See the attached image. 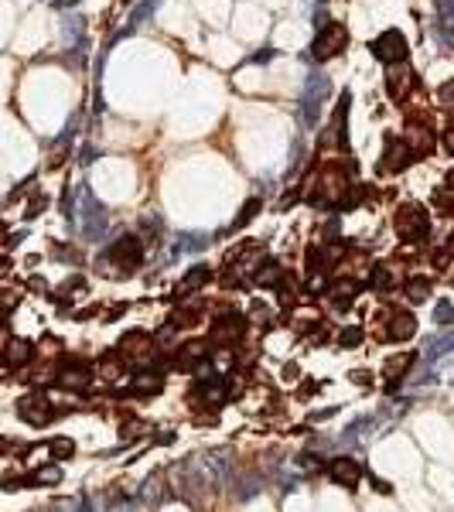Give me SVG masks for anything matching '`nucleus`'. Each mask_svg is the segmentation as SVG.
Returning a JSON list of instances; mask_svg holds the SVG:
<instances>
[{
  "mask_svg": "<svg viewBox=\"0 0 454 512\" xmlns=\"http://www.w3.org/2000/svg\"><path fill=\"white\" fill-rule=\"evenodd\" d=\"M369 52H372V58H379V62H386V65H400V62H407V38L396 31V27H389V31H382L372 45H369Z\"/></svg>",
  "mask_w": 454,
  "mask_h": 512,
  "instance_id": "obj_7",
  "label": "nucleus"
},
{
  "mask_svg": "<svg viewBox=\"0 0 454 512\" xmlns=\"http://www.w3.org/2000/svg\"><path fill=\"white\" fill-rule=\"evenodd\" d=\"M365 195H369V192H365V185H349V195L342 199V208H345V212H352V208L363 202Z\"/></svg>",
  "mask_w": 454,
  "mask_h": 512,
  "instance_id": "obj_30",
  "label": "nucleus"
},
{
  "mask_svg": "<svg viewBox=\"0 0 454 512\" xmlns=\"http://www.w3.org/2000/svg\"><path fill=\"white\" fill-rule=\"evenodd\" d=\"M273 291H277V298H280V301H294V280H290L287 274H283V280H280Z\"/></svg>",
  "mask_w": 454,
  "mask_h": 512,
  "instance_id": "obj_32",
  "label": "nucleus"
},
{
  "mask_svg": "<svg viewBox=\"0 0 454 512\" xmlns=\"http://www.w3.org/2000/svg\"><path fill=\"white\" fill-rule=\"evenodd\" d=\"M413 72L400 62V65H389V72H386V93L393 96V100H403L410 89H413Z\"/></svg>",
  "mask_w": 454,
  "mask_h": 512,
  "instance_id": "obj_15",
  "label": "nucleus"
},
{
  "mask_svg": "<svg viewBox=\"0 0 454 512\" xmlns=\"http://www.w3.org/2000/svg\"><path fill=\"white\" fill-rule=\"evenodd\" d=\"M297 372H301V369H297L294 362H290V366H283V379H297Z\"/></svg>",
  "mask_w": 454,
  "mask_h": 512,
  "instance_id": "obj_39",
  "label": "nucleus"
},
{
  "mask_svg": "<svg viewBox=\"0 0 454 512\" xmlns=\"http://www.w3.org/2000/svg\"><path fill=\"white\" fill-rule=\"evenodd\" d=\"M372 485H376V492H389V485H386L382 478H372Z\"/></svg>",
  "mask_w": 454,
  "mask_h": 512,
  "instance_id": "obj_40",
  "label": "nucleus"
},
{
  "mask_svg": "<svg viewBox=\"0 0 454 512\" xmlns=\"http://www.w3.org/2000/svg\"><path fill=\"white\" fill-rule=\"evenodd\" d=\"M410 161H413V154H410V147L403 144V140H396V137H386V154H382V171H407L410 168Z\"/></svg>",
  "mask_w": 454,
  "mask_h": 512,
  "instance_id": "obj_14",
  "label": "nucleus"
},
{
  "mask_svg": "<svg viewBox=\"0 0 454 512\" xmlns=\"http://www.w3.org/2000/svg\"><path fill=\"white\" fill-rule=\"evenodd\" d=\"M345 45H349V31H345V24L328 21V24L318 31V38H314V45H311V55H314L318 62H328V58H335Z\"/></svg>",
  "mask_w": 454,
  "mask_h": 512,
  "instance_id": "obj_6",
  "label": "nucleus"
},
{
  "mask_svg": "<svg viewBox=\"0 0 454 512\" xmlns=\"http://www.w3.org/2000/svg\"><path fill=\"white\" fill-rule=\"evenodd\" d=\"M363 328H359V324H352V328H342V331H338V345H342V348H356V345H363Z\"/></svg>",
  "mask_w": 454,
  "mask_h": 512,
  "instance_id": "obj_29",
  "label": "nucleus"
},
{
  "mask_svg": "<svg viewBox=\"0 0 454 512\" xmlns=\"http://www.w3.org/2000/svg\"><path fill=\"white\" fill-rule=\"evenodd\" d=\"M448 188H451V192H454V168H451V171H448Z\"/></svg>",
  "mask_w": 454,
  "mask_h": 512,
  "instance_id": "obj_42",
  "label": "nucleus"
},
{
  "mask_svg": "<svg viewBox=\"0 0 454 512\" xmlns=\"http://www.w3.org/2000/svg\"><path fill=\"white\" fill-rule=\"evenodd\" d=\"M283 274H287V270H283L277 260H267V263L260 260V263H257V270H253V284H260V287H270V291H273V287L283 280Z\"/></svg>",
  "mask_w": 454,
  "mask_h": 512,
  "instance_id": "obj_22",
  "label": "nucleus"
},
{
  "mask_svg": "<svg viewBox=\"0 0 454 512\" xmlns=\"http://www.w3.org/2000/svg\"><path fill=\"white\" fill-rule=\"evenodd\" d=\"M55 485V482H62V468L58 465H45V468H38L34 475H31V485Z\"/></svg>",
  "mask_w": 454,
  "mask_h": 512,
  "instance_id": "obj_27",
  "label": "nucleus"
},
{
  "mask_svg": "<svg viewBox=\"0 0 454 512\" xmlns=\"http://www.w3.org/2000/svg\"><path fill=\"white\" fill-rule=\"evenodd\" d=\"M369 287H372L376 294H389V287H393V274H389L386 263H376V267L369 270Z\"/></svg>",
  "mask_w": 454,
  "mask_h": 512,
  "instance_id": "obj_25",
  "label": "nucleus"
},
{
  "mask_svg": "<svg viewBox=\"0 0 454 512\" xmlns=\"http://www.w3.org/2000/svg\"><path fill=\"white\" fill-rule=\"evenodd\" d=\"M96 372H99L102 379H109V383L123 379V376H127V355H123L120 348L102 352V355H99V362H96Z\"/></svg>",
  "mask_w": 454,
  "mask_h": 512,
  "instance_id": "obj_16",
  "label": "nucleus"
},
{
  "mask_svg": "<svg viewBox=\"0 0 454 512\" xmlns=\"http://www.w3.org/2000/svg\"><path fill=\"white\" fill-rule=\"evenodd\" d=\"M328 93H332L328 76H325V72H314V76L307 79V86H304V96H301V113H304V123H307V126L318 123V113H321V106L328 100Z\"/></svg>",
  "mask_w": 454,
  "mask_h": 512,
  "instance_id": "obj_5",
  "label": "nucleus"
},
{
  "mask_svg": "<svg viewBox=\"0 0 454 512\" xmlns=\"http://www.w3.org/2000/svg\"><path fill=\"white\" fill-rule=\"evenodd\" d=\"M120 352L127 355V362H147L158 352V338L151 331H127L120 338Z\"/></svg>",
  "mask_w": 454,
  "mask_h": 512,
  "instance_id": "obj_8",
  "label": "nucleus"
},
{
  "mask_svg": "<svg viewBox=\"0 0 454 512\" xmlns=\"http://www.w3.org/2000/svg\"><path fill=\"white\" fill-rule=\"evenodd\" d=\"M48 454H52L55 461H65V458L76 454V441H72V437H52V441H48Z\"/></svg>",
  "mask_w": 454,
  "mask_h": 512,
  "instance_id": "obj_26",
  "label": "nucleus"
},
{
  "mask_svg": "<svg viewBox=\"0 0 454 512\" xmlns=\"http://www.w3.org/2000/svg\"><path fill=\"white\" fill-rule=\"evenodd\" d=\"M10 447H14V444H10V441H7V437H0V454H7V451H10Z\"/></svg>",
  "mask_w": 454,
  "mask_h": 512,
  "instance_id": "obj_41",
  "label": "nucleus"
},
{
  "mask_svg": "<svg viewBox=\"0 0 454 512\" xmlns=\"http://www.w3.org/2000/svg\"><path fill=\"white\" fill-rule=\"evenodd\" d=\"M161 386H164V372L161 369H140V372L130 376L127 393L130 397H154V393H161Z\"/></svg>",
  "mask_w": 454,
  "mask_h": 512,
  "instance_id": "obj_13",
  "label": "nucleus"
},
{
  "mask_svg": "<svg viewBox=\"0 0 454 512\" xmlns=\"http://www.w3.org/2000/svg\"><path fill=\"white\" fill-rule=\"evenodd\" d=\"M393 225L400 232V239L407 243H424L431 236V219H427V208H420L417 202H407L396 208L393 215Z\"/></svg>",
  "mask_w": 454,
  "mask_h": 512,
  "instance_id": "obj_2",
  "label": "nucleus"
},
{
  "mask_svg": "<svg viewBox=\"0 0 454 512\" xmlns=\"http://www.w3.org/2000/svg\"><path fill=\"white\" fill-rule=\"evenodd\" d=\"M437 96H441V102H444V106H454V82H444Z\"/></svg>",
  "mask_w": 454,
  "mask_h": 512,
  "instance_id": "obj_36",
  "label": "nucleus"
},
{
  "mask_svg": "<svg viewBox=\"0 0 454 512\" xmlns=\"http://www.w3.org/2000/svg\"><path fill=\"white\" fill-rule=\"evenodd\" d=\"M208 280H212V270H208V267H191V270L184 274V280L175 287V298H184V294H191V291L208 287Z\"/></svg>",
  "mask_w": 454,
  "mask_h": 512,
  "instance_id": "obj_21",
  "label": "nucleus"
},
{
  "mask_svg": "<svg viewBox=\"0 0 454 512\" xmlns=\"http://www.w3.org/2000/svg\"><path fill=\"white\" fill-rule=\"evenodd\" d=\"M403 144L410 147L413 161H417V157H431V151H434V133L420 123V116H410V126H407V133H403Z\"/></svg>",
  "mask_w": 454,
  "mask_h": 512,
  "instance_id": "obj_9",
  "label": "nucleus"
},
{
  "mask_svg": "<svg viewBox=\"0 0 454 512\" xmlns=\"http://www.w3.org/2000/svg\"><path fill=\"white\" fill-rule=\"evenodd\" d=\"M328 478L335 482V485H342V489H356L359 485V478H363V468H359V461L356 458H332L328 461Z\"/></svg>",
  "mask_w": 454,
  "mask_h": 512,
  "instance_id": "obj_11",
  "label": "nucleus"
},
{
  "mask_svg": "<svg viewBox=\"0 0 454 512\" xmlns=\"http://www.w3.org/2000/svg\"><path fill=\"white\" fill-rule=\"evenodd\" d=\"M325 294L332 298V304L338 307V311H345V307L356 304V294H359V284L349 277V280H335L332 287H325Z\"/></svg>",
  "mask_w": 454,
  "mask_h": 512,
  "instance_id": "obj_19",
  "label": "nucleus"
},
{
  "mask_svg": "<svg viewBox=\"0 0 454 512\" xmlns=\"http://www.w3.org/2000/svg\"><path fill=\"white\" fill-rule=\"evenodd\" d=\"M441 144H444V151H448V154H454V123H451V126H448V130H444V137H441Z\"/></svg>",
  "mask_w": 454,
  "mask_h": 512,
  "instance_id": "obj_37",
  "label": "nucleus"
},
{
  "mask_svg": "<svg viewBox=\"0 0 454 512\" xmlns=\"http://www.w3.org/2000/svg\"><path fill=\"white\" fill-rule=\"evenodd\" d=\"M0 359H3V366L21 369V366H28V362L34 359V345L24 342V338H14V342H7V348L0 352Z\"/></svg>",
  "mask_w": 454,
  "mask_h": 512,
  "instance_id": "obj_17",
  "label": "nucleus"
},
{
  "mask_svg": "<svg viewBox=\"0 0 454 512\" xmlns=\"http://www.w3.org/2000/svg\"><path fill=\"white\" fill-rule=\"evenodd\" d=\"M144 430H147V427H144L140 420H123V430H120V437H123V441L130 444V441H137V437H140Z\"/></svg>",
  "mask_w": 454,
  "mask_h": 512,
  "instance_id": "obj_31",
  "label": "nucleus"
},
{
  "mask_svg": "<svg viewBox=\"0 0 454 512\" xmlns=\"http://www.w3.org/2000/svg\"><path fill=\"white\" fill-rule=\"evenodd\" d=\"M260 208H263V202H260V199H250V202L243 205V212H239V215H236V219H233V232H236V229H243V225H246V222H253V219H257V212H260Z\"/></svg>",
  "mask_w": 454,
  "mask_h": 512,
  "instance_id": "obj_28",
  "label": "nucleus"
},
{
  "mask_svg": "<svg viewBox=\"0 0 454 512\" xmlns=\"http://www.w3.org/2000/svg\"><path fill=\"white\" fill-rule=\"evenodd\" d=\"M250 314H253V318H260V324H267V321H270V311H267V307L260 304V301H253Z\"/></svg>",
  "mask_w": 454,
  "mask_h": 512,
  "instance_id": "obj_34",
  "label": "nucleus"
},
{
  "mask_svg": "<svg viewBox=\"0 0 454 512\" xmlns=\"http://www.w3.org/2000/svg\"><path fill=\"white\" fill-rule=\"evenodd\" d=\"M403 294H407L410 304H424V301L434 294V280L424 277V274H410V277L403 280Z\"/></svg>",
  "mask_w": 454,
  "mask_h": 512,
  "instance_id": "obj_18",
  "label": "nucleus"
},
{
  "mask_svg": "<svg viewBox=\"0 0 454 512\" xmlns=\"http://www.w3.org/2000/svg\"><path fill=\"white\" fill-rule=\"evenodd\" d=\"M41 208H45V199H41V195H38V199H34V202L28 205V219H34V215H41Z\"/></svg>",
  "mask_w": 454,
  "mask_h": 512,
  "instance_id": "obj_38",
  "label": "nucleus"
},
{
  "mask_svg": "<svg viewBox=\"0 0 454 512\" xmlns=\"http://www.w3.org/2000/svg\"><path fill=\"white\" fill-rule=\"evenodd\" d=\"M448 249H451V253H454V232H451V236H448Z\"/></svg>",
  "mask_w": 454,
  "mask_h": 512,
  "instance_id": "obj_44",
  "label": "nucleus"
},
{
  "mask_svg": "<svg viewBox=\"0 0 454 512\" xmlns=\"http://www.w3.org/2000/svg\"><path fill=\"white\" fill-rule=\"evenodd\" d=\"M106 260H109L113 267H120L123 274H133V270L144 263V239H140V236H120V239L109 246Z\"/></svg>",
  "mask_w": 454,
  "mask_h": 512,
  "instance_id": "obj_4",
  "label": "nucleus"
},
{
  "mask_svg": "<svg viewBox=\"0 0 454 512\" xmlns=\"http://www.w3.org/2000/svg\"><path fill=\"white\" fill-rule=\"evenodd\" d=\"M62 413H69V410L55 407L45 393H28V397L17 400V416H21L24 423H31V427H45V423H52V420L62 416Z\"/></svg>",
  "mask_w": 454,
  "mask_h": 512,
  "instance_id": "obj_3",
  "label": "nucleus"
},
{
  "mask_svg": "<svg viewBox=\"0 0 454 512\" xmlns=\"http://www.w3.org/2000/svg\"><path fill=\"white\" fill-rule=\"evenodd\" d=\"M202 318H205V307L202 304H184L168 321H171V328H195V324H202Z\"/></svg>",
  "mask_w": 454,
  "mask_h": 512,
  "instance_id": "obj_23",
  "label": "nucleus"
},
{
  "mask_svg": "<svg viewBox=\"0 0 454 512\" xmlns=\"http://www.w3.org/2000/svg\"><path fill=\"white\" fill-rule=\"evenodd\" d=\"M352 383H356V386H372V372H365V369H356V372H352Z\"/></svg>",
  "mask_w": 454,
  "mask_h": 512,
  "instance_id": "obj_35",
  "label": "nucleus"
},
{
  "mask_svg": "<svg viewBox=\"0 0 454 512\" xmlns=\"http://www.w3.org/2000/svg\"><path fill=\"white\" fill-rule=\"evenodd\" d=\"M434 318H437L441 324H451V321H454V304H451V301H441V304H437V314H434Z\"/></svg>",
  "mask_w": 454,
  "mask_h": 512,
  "instance_id": "obj_33",
  "label": "nucleus"
},
{
  "mask_svg": "<svg viewBox=\"0 0 454 512\" xmlns=\"http://www.w3.org/2000/svg\"><path fill=\"white\" fill-rule=\"evenodd\" d=\"M208 355H212V348H208L205 342H188V345H182V348L175 352L171 366L182 369V372H198V369L208 362Z\"/></svg>",
  "mask_w": 454,
  "mask_h": 512,
  "instance_id": "obj_10",
  "label": "nucleus"
},
{
  "mask_svg": "<svg viewBox=\"0 0 454 512\" xmlns=\"http://www.w3.org/2000/svg\"><path fill=\"white\" fill-rule=\"evenodd\" d=\"M3 239H7V225L0 222V243H3Z\"/></svg>",
  "mask_w": 454,
  "mask_h": 512,
  "instance_id": "obj_43",
  "label": "nucleus"
},
{
  "mask_svg": "<svg viewBox=\"0 0 454 512\" xmlns=\"http://www.w3.org/2000/svg\"><path fill=\"white\" fill-rule=\"evenodd\" d=\"M410 362H413V352H403V355H393V359H386V366H382V376H386V390H396V386H400V379L407 376Z\"/></svg>",
  "mask_w": 454,
  "mask_h": 512,
  "instance_id": "obj_20",
  "label": "nucleus"
},
{
  "mask_svg": "<svg viewBox=\"0 0 454 512\" xmlns=\"http://www.w3.org/2000/svg\"><path fill=\"white\" fill-rule=\"evenodd\" d=\"M417 335V318L410 311H389V321H386V338L389 342H410Z\"/></svg>",
  "mask_w": 454,
  "mask_h": 512,
  "instance_id": "obj_12",
  "label": "nucleus"
},
{
  "mask_svg": "<svg viewBox=\"0 0 454 512\" xmlns=\"http://www.w3.org/2000/svg\"><path fill=\"white\" fill-rule=\"evenodd\" d=\"M69 3H76V0H58V7H69Z\"/></svg>",
  "mask_w": 454,
  "mask_h": 512,
  "instance_id": "obj_45",
  "label": "nucleus"
},
{
  "mask_svg": "<svg viewBox=\"0 0 454 512\" xmlns=\"http://www.w3.org/2000/svg\"><path fill=\"white\" fill-rule=\"evenodd\" d=\"M243 335H246V318L239 311H226V314H219L212 321L205 345L208 348H236L243 342Z\"/></svg>",
  "mask_w": 454,
  "mask_h": 512,
  "instance_id": "obj_1",
  "label": "nucleus"
},
{
  "mask_svg": "<svg viewBox=\"0 0 454 512\" xmlns=\"http://www.w3.org/2000/svg\"><path fill=\"white\" fill-rule=\"evenodd\" d=\"M437 34L454 41V0H437Z\"/></svg>",
  "mask_w": 454,
  "mask_h": 512,
  "instance_id": "obj_24",
  "label": "nucleus"
}]
</instances>
